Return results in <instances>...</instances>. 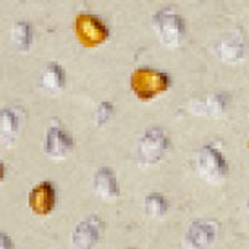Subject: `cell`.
Masks as SVG:
<instances>
[{
	"label": "cell",
	"instance_id": "1",
	"mask_svg": "<svg viewBox=\"0 0 249 249\" xmlns=\"http://www.w3.org/2000/svg\"><path fill=\"white\" fill-rule=\"evenodd\" d=\"M131 91L139 101L149 102L168 91L172 86L170 74L154 68H138L134 70L129 79Z\"/></svg>",
	"mask_w": 249,
	"mask_h": 249
},
{
	"label": "cell",
	"instance_id": "2",
	"mask_svg": "<svg viewBox=\"0 0 249 249\" xmlns=\"http://www.w3.org/2000/svg\"><path fill=\"white\" fill-rule=\"evenodd\" d=\"M194 163H196L199 177L207 183H220L228 175V163L225 157L213 144H206L199 149Z\"/></svg>",
	"mask_w": 249,
	"mask_h": 249
},
{
	"label": "cell",
	"instance_id": "3",
	"mask_svg": "<svg viewBox=\"0 0 249 249\" xmlns=\"http://www.w3.org/2000/svg\"><path fill=\"white\" fill-rule=\"evenodd\" d=\"M170 146L167 134L160 128H151L142 134L134 149V159L139 165H154L165 156Z\"/></svg>",
	"mask_w": 249,
	"mask_h": 249
},
{
	"label": "cell",
	"instance_id": "4",
	"mask_svg": "<svg viewBox=\"0 0 249 249\" xmlns=\"http://www.w3.org/2000/svg\"><path fill=\"white\" fill-rule=\"evenodd\" d=\"M154 29L162 44L168 47H177L183 41L186 33V23L183 17L172 10H160L152 18Z\"/></svg>",
	"mask_w": 249,
	"mask_h": 249
},
{
	"label": "cell",
	"instance_id": "5",
	"mask_svg": "<svg viewBox=\"0 0 249 249\" xmlns=\"http://www.w3.org/2000/svg\"><path fill=\"white\" fill-rule=\"evenodd\" d=\"M74 33L84 47H97L110 36L107 24L94 13H79L74 19Z\"/></svg>",
	"mask_w": 249,
	"mask_h": 249
},
{
	"label": "cell",
	"instance_id": "6",
	"mask_svg": "<svg viewBox=\"0 0 249 249\" xmlns=\"http://www.w3.org/2000/svg\"><path fill=\"white\" fill-rule=\"evenodd\" d=\"M215 53L222 62L236 63L240 62L246 53V36L241 29H231L227 31L215 42Z\"/></svg>",
	"mask_w": 249,
	"mask_h": 249
},
{
	"label": "cell",
	"instance_id": "7",
	"mask_svg": "<svg viewBox=\"0 0 249 249\" xmlns=\"http://www.w3.org/2000/svg\"><path fill=\"white\" fill-rule=\"evenodd\" d=\"M218 235V225L213 220H196L189 225L183 245L185 249H211Z\"/></svg>",
	"mask_w": 249,
	"mask_h": 249
},
{
	"label": "cell",
	"instance_id": "8",
	"mask_svg": "<svg viewBox=\"0 0 249 249\" xmlns=\"http://www.w3.org/2000/svg\"><path fill=\"white\" fill-rule=\"evenodd\" d=\"M230 102V96L225 92H212L207 96L196 97L188 102V112L202 118H218L223 115Z\"/></svg>",
	"mask_w": 249,
	"mask_h": 249
},
{
	"label": "cell",
	"instance_id": "9",
	"mask_svg": "<svg viewBox=\"0 0 249 249\" xmlns=\"http://www.w3.org/2000/svg\"><path fill=\"white\" fill-rule=\"evenodd\" d=\"M106 225L97 215H91L84 218L76 225L71 236V243L74 249H92L97 245L102 236Z\"/></svg>",
	"mask_w": 249,
	"mask_h": 249
},
{
	"label": "cell",
	"instance_id": "10",
	"mask_svg": "<svg viewBox=\"0 0 249 249\" xmlns=\"http://www.w3.org/2000/svg\"><path fill=\"white\" fill-rule=\"evenodd\" d=\"M57 193L51 181H42L29 193V207L36 215H49L55 209Z\"/></svg>",
	"mask_w": 249,
	"mask_h": 249
},
{
	"label": "cell",
	"instance_id": "11",
	"mask_svg": "<svg viewBox=\"0 0 249 249\" xmlns=\"http://www.w3.org/2000/svg\"><path fill=\"white\" fill-rule=\"evenodd\" d=\"M74 142L65 129L58 126H51L47 129L46 142H44V152L51 159H63L73 151Z\"/></svg>",
	"mask_w": 249,
	"mask_h": 249
},
{
	"label": "cell",
	"instance_id": "12",
	"mask_svg": "<svg viewBox=\"0 0 249 249\" xmlns=\"http://www.w3.org/2000/svg\"><path fill=\"white\" fill-rule=\"evenodd\" d=\"M94 191L102 199H113L120 194V185L112 168L102 167L94 173Z\"/></svg>",
	"mask_w": 249,
	"mask_h": 249
},
{
	"label": "cell",
	"instance_id": "13",
	"mask_svg": "<svg viewBox=\"0 0 249 249\" xmlns=\"http://www.w3.org/2000/svg\"><path fill=\"white\" fill-rule=\"evenodd\" d=\"M41 86L49 94H55L65 86V71L57 62L49 63L41 76Z\"/></svg>",
	"mask_w": 249,
	"mask_h": 249
},
{
	"label": "cell",
	"instance_id": "14",
	"mask_svg": "<svg viewBox=\"0 0 249 249\" xmlns=\"http://www.w3.org/2000/svg\"><path fill=\"white\" fill-rule=\"evenodd\" d=\"M19 131V115L15 108L5 107L0 113V133L5 142L15 141Z\"/></svg>",
	"mask_w": 249,
	"mask_h": 249
},
{
	"label": "cell",
	"instance_id": "15",
	"mask_svg": "<svg viewBox=\"0 0 249 249\" xmlns=\"http://www.w3.org/2000/svg\"><path fill=\"white\" fill-rule=\"evenodd\" d=\"M12 42L18 51H29L33 44V26L28 21H17L12 29Z\"/></svg>",
	"mask_w": 249,
	"mask_h": 249
},
{
	"label": "cell",
	"instance_id": "16",
	"mask_svg": "<svg viewBox=\"0 0 249 249\" xmlns=\"http://www.w3.org/2000/svg\"><path fill=\"white\" fill-rule=\"evenodd\" d=\"M144 207L151 218H162L168 212V201L160 193H151L144 199Z\"/></svg>",
	"mask_w": 249,
	"mask_h": 249
},
{
	"label": "cell",
	"instance_id": "17",
	"mask_svg": "<svg viewBox=\"0 0 249 249\" xmlns=\"http://www.w3.org/2000/svg\"><path fill=\"white\" fill-rule=\"evenodd\" d=\"M113 113L112 102H101L96 108V124L97 126H104L108 120H110Z\"/></svg>",
	"mask_w": 249,
	"mask_h": 249
},
{
	"label": "cell",
	"instance_id": "18",
	"mask_svg": "<svg viewBox=\"0 0 249 249\" xmlns=\"http://www.w3.org/2000/svg\"><path fill=\"white\" fill-rule=\"evenodd\" d=\"M15 245H13V240L10 238L7 233H2V236H0V249H13Z\"/></svg>",
	"mask_w": 249,
	"mask_h": 249
},
{
	"label": "cell",
	"instance_id": "19",
	"mask_svg": "<svg viewBox=\"0 0 249 249\" xmlns=\"http://www.w3.org/2000/svg\"><path fill=\"white\" fill-rule=\"evenodd\" d=\"M246 217H248V220H249V199H248V202H246Z\"/></svg>",
	"mask_w": 249,
	"mask_h": 249
}]
</instances>
